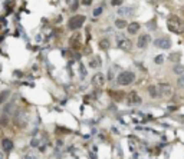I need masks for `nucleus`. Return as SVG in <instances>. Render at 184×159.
Here are the masks:
<instances>
[{"label":"nucleus","mask_w":184,"mask_h":159,"mask_svg":"<svg viewBox=\"0 0 184 159\" xmlns=\"http://www.w3.org/2000/svg\"><path fill=\"white\" fill-rule=\"evenodd\" d=\"M167 26H168V29H170L173 33H183L184 32L183 22H181L177 16H171V17H168V20H167Z\"/></svg>","instance_id":"1"},{"label":"nucleus","mask_w":184,"mask_h":159,"mask_svg":"<svg viewBox=\"0 0 184 159\" xmlns=\"http://www.w3.org/2000/svg\"><path fill=\"white\" fill-rule=\"evenodd\" d=\"M85 20H86L85 16H81V14L72 16V17L69 19V22H68V27H69L71 30H76V29H79V27L85 23Z\"/></svg>","instance_id":"2"},{"label":"nucleus","mask_w":184,"mask_h":159,"mask_svg":"<svg viewBox=\"0 0 184 159\" xmlns=\"http://www.w3.org/2000/svg\"><path fill=\"white\" fill-rule=\"evenodd\" d=\"M135 79V75L132 73V72H122L119 76H118V79L116 82L119 83V85H122V86H127V85H131L132 82Z\"/></svg>","instance_id":"3"},{"label":"nucleus","mask_w":184,"mask_h":159,"mask_svg":"<svg viewBox=\"0 0 184 159\" xmlns=\"http://www.w3.org/2000/svg\"><path fill=\"white\" fill-rule=\"evenodd\" d=\"M116 44L122 50H131L132 49V42L124 36H116Z\"/></svg>","instance_id":"4"},{"label":"nucleus","mask_w":184,"mask_h":159,"mask_svg":"<svg viewBox=\"0 0 184 159\" xmlns=\"http://www.w3.org/2000/svg\"><path fill=\"white\" fill-rule=\"evenodd\" d=\"M158 89H160V93H158V95H161V96L165 98V99H168V98L173 95V86L168 85V83H160Z\"/></svg>","instance_id":"5"},{"label":"nucleus","mask_w":184,"mask_h":159,"mask_svg":"<svg viewBox=\"0 0 184 159\" xmlns=\"http://www.w3.org/2000/svg\"><path fill=\"white\" fill-rule=\"evenodd\" d=\"M127 103L134 106V105H140L141 103V98L137 95V92H130L127 95Z\"/></svg>","instance_id":"6"},{"label":"nucleus","mask_w":184,"mask_h":159,"mask_svg":"<svg viewBox=\"0 0 184 159\" xmlns=\"http://www.w3.org/2000/svg\"><path fill=\"white\" fill-rule=\"evenodd\" d=\"M155 46L160 49H170L171 47V40L168 38H161V39L155 40Z\"/></svg>","instance_id":"7"},{"label":"nucleus","mask_w":184,"mask_h":159,"mask_svg":"<svg viewBox=\"0 0 184 159\" xmlns=\"http://www.w3.org/2000/svg\"><path fill=\"white\" fill-rule=\"evenodd\" d=\"M104 82H105V78H104L102 73L94 75V78H92V85H94L95 87H101V86L104 85Z\"/></svg>","instance_id":"8"},{"label":"nucleus","mask_w":184,"mask_h":159,"mask_svg":"<svg viewBox=\"0 0 184 159\" xmlns=\"http://www.w3.org/2000/svg\"><path fill=\"white\" fill-rule=\"evenodd\" d=\"M148 42H150V36L148 35H141L140 38H138V42H137V44H138V47L140 49H145L148 44Z\"/></svg>","instance_id":"9"},{"label":"nucleus","mask_w":184,"mask_h":159,"mask_svg":"<svg viewBox=\"0 0 184 159\" xmlns=\"http://www.w3.org/2000/svg\"><path fill=\"white\" fill-rule=\"evenodd\" d=\"M118 14L121 16H132L134 14V7H119Z\"/></svg>","instance_id":"10"},{"label":"nucleus","mask_w":184,"mask_h":159,"mask_svg":"<svg viewBox=\"0 0 184 159\" xmlns=\"http://www.w3.org/2000/svg\"><path fill=\"white\" fill-rule=\"evenodd\" d=\"M127 29H128V32H130L131 35H135V33L140 30V25H138L137 22H134V23H130V25L127 26Z\"/></svg>","instance_id":"11"},{"label":"nucleus","mask_w":184,"mask_h":159,"mask_svg":"<svg viewBox=\"0 0 184 159\" xmlns=\"http://www.w3.org/2000/svg\"><path fill=\"white\" fill-rule=\"evenodd\" d=\"M110 46H111V43H110V40H108V39L99 40V47H101L102 50H107V49H110Z\"/></svg>","instance_id":"12"},{"label":"nucleus","mask_w":184,"mask_h":159,"mask_svg":"<svg viewBox=\"0 0 184 159\" xmlns=\"http://www.w3.org/2000/svg\"><path fill=\"white\" fill-rule=\"evenodd\" d=\"M127 26H128V25H127L125 20H122V19L115 20V27H118V29H124V27H127Z\"/></svg>","instance_id":"13"},{"label":"nucleus","mask_w":184,"mask_h":159,"mask_svg":"<svg viewBox=\"0 0 184 159\" xmlns=\"http://www.w3.org/2000/svg\"><path fill=\"white\" fill-rule=\"evenodd\" d=\"M148 93H150V96H151L152 99H155V98L158 96V92H157V87H155V86H150V87H148Z\"/></svg>","instance_id":"14"},{"label":"nucleus","mask_w":184,"mask_h":159,"mask_svg":"<svg viewBox=\"0 0 184 159\" xmlns=\"http://www.w3.org/2000/svg\"><path fill=\"white\" fill-rule=\"evenodd\" d=\"M3 148H4L6 151H12V148H13V143H12L9 139H4V141H3Z\"/></svg>","instance_id":"15"},{"label":"nucleus","mask_w":184,"mask_h":159,"mask_svg":"<svg viewBox=\"0 0 184 159\" xmlns=\"http://www.w3.org/2000/svg\"><path fill=\"white\" fill-rule=\"evenodd\" d=\"M101 65V62H99V57H94L91 62H89V66L91 68H98Z\"/></svg>","instance_id":"16"},{"label":"nucleus","mask_w":184,"mask_h":159,"mask_svg":"<svg viewBox=\"0 0 184 159\" xmlns=\"http://www.w3.org/2000/svg\"><path fill=\"white\" fill-rule=\"evenodd\" d=\"M173 72H174L176 75H181V73H184V66H181V65H177V66H174Z\"/></svg>","instance_id":"17"},{"label":"nucleus","mask_w":184,"mask_h":159,"mask_svg":"<svg viewBox=\"0 0 184 159\" xmlns=\"http://www.w3.org/2000/svg\"><path fill=\"white\" fill-rule=\"evenodd\" d=\"M79 35H74L72 36V39H71V44L74 46V47H79V44H78V40H79Z\"/></svg>","instance_id":"18"},{"label":"nucleus","mask_w":184,"mask_h":159,"mask_svg":"<svg viewBox=\"0 0 184 159\" xmlns=\"http://www.w3.org/2000/svg\"><path fill=\"white\" fill-rule=\"evenodd\" d=\"M69 6H71L72 10H75V9L78 7V1H76V0H69Z\"/></svg>","instance_id":"19"},{"label":"nucleus","mask_w":184,"mask_h":159,"mask_svg":"<svg viewBox=\"0 0 184 159\" xmlns=\"http://www.w3.org/2000/svg\"><path fill=\"white\" fill-rule=\"evenodd\" d=\"M154 62H155V63H157V65H161V63H163V62H164V57H163V56H157V57H155V60H154Z\"/></svg>","instance_id":"20"},{"label":"nucleus","mask_w":184,"mask_h":159,"mask_svg":"<svg viewBox=\"0 0 184 159\" xmlns=\"http://www.w3.org/2000/svg\"><path fill=\"white\" fill-rule=\"evenodd\" d=\"M148 29H151V30H155V22H154V20H151V22L148 23Z\"/></svg>","instance_id":"21"},{"label":"nucleus","mask_w":184,"mask_h":159,"mask_svg":"<svg viewBox=\"0 0 184 159\" xmlns=\"http://www.w3.org/2000/svg\"><path fill=\"white\" fill-rule=\"evenodd\" d=\"M101 13H102V7H98V9L94 10V14H95V16H99Z\"/></svg>","instance_id":"22"},{"label":"nucleus","mask_w":184,"mask_h":159,"mask_svg":"<svg viewBox=\"0 0 184 159\" xmlns=\"http://www.w3.org/2000/svg\"><path fill=\"white\" fill-rule=\"evenodd\" d=\"M122 3V0H111V4L112 6H119Z\"/></svg>","instance_id":"23"},{"label":"nucleus","mask_w":184,"mask_h":159,"mask_svg":"<svg viewBox=\"0 0 184 159\" xmlns=\"http://www.w3.org/2000/svg\"><path fill=\"white\" fill-rule=\"evenodd\" d=\"M178 86H180V87H184V78H180V79H178Z\"/></svg>","instance_id":"24"},{"label":"nucleus","mask_w":184,"mask_h":159,"mask_svg":"<svg viewBox=\"0 0 184 159\" xmlns=\"http://www.w3.org/2000/svg\"><path fill=\"white\" fill-rule=\"evenodd\" d=\"M178 56H180L178 53H174V55H170V59H171V60H173V59H178Z\"/></svg>","instance_id":"25"},{"label":"nucleus","mask_w":184,"mask_h":159,"mask_svg":"<svg viewBox=\"0 0 184 159\" xmlns=\"http://www.w3.org/2000/svg\"><path fill=\"white\" fill-rule=\"evenodd\" d=\"M81 75H82V78L85 76V69H83V66L81 65Z\"/></svg>","instance_id":"26"}]
</instances>
